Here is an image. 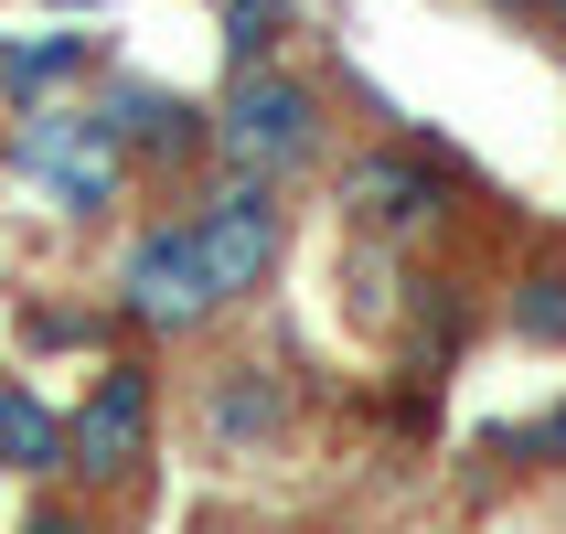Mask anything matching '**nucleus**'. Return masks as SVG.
Instances as JSON below:
<instances>
[{
    "mask_svg": "<svg viewBox=\"0 0 566 534\" xmlns=\"http://www.w3.org/2000/svg\"><path fill=\"white\" fill-rule=\"evenodd\" d=\"M182 224H192L203 279H214V311L268 300V279L289 268V192L279 182H235V171H224L214 192H192V203H182Z\"/></svg>",
    "mask_w": 566,
    "mask_h": 534,
    "instance_id": "nucleus-3",
    "label": "nucleus"
},
{
    "mask_svg": "<svg viewBox=\"0 0 566 534\" xmlns=\"http://www.w3.org/2000/svg\"><path fill=\"white\" fill-rule=\"evenodd\" d=\"M107 128L128 139L139 171H182V160H214V107H192V96L150 86V75H107Z\"/></svg>",
    "mask_w": 566,
    "mask_h": 534,
    "instance_id": "nucleus-7",
    "label": "nucleus"
},
{
    "mask_svg": "<svg viewBox=\"0 0 566 534\" xmlns=\"http://www.w3.org/2000/svg\"><path fill=\"white\" fill-rule=\"evenodd\" d=\"M11 171H22L43 203H54L64 224H107L128 203V139L107 128V107H22V128H11Z\"/></svg>",
    "mask_w": 566,
    "mask_h": 534,
    "instance_id": "nucleus-2",
    "label": "nucleus"
},
{
    "mask_svg": "<svg viewBox=\"0 0 566 534\" xmlns=\"http://www.w3.org/2000/svg\"><path fill=\"white\" fill-rule=\"evenodd\" d=\"M332 150V96L311 75H289V64H247L235 86L214 96V160L235 182H300L311 160Z\"/></svg>",
    "mask_w": 566,
    "mask_h": 534,
    "instance_id": "nucleus-1",
    "label": "nucleus"
},
{
    "mask_svg": "<svg viewBox=\"0 0 566 534\" xmlns=\"http://www.w3.org/2000/svg\"><path fill=\"white\" fill-rule=\"evenodd\" d=\"M86 64H96L86 32H11L0 43V96L11 107H54V86H75Z\"/></svg>",
    "mask_w": 566,
    "mask_h": 534,
    "instance_id": "nucleus-9",
    "label": "nucleus"
},
{
    "mask_svg": "<svg viewBox=\"0 0 566 534\" xmlns=\"http://www.w3.org/2000/svg\"><path fill=\"white\" fill-rule=\"evenodd\" d=\"M460 214V171L439 150H407V139H385V150H353L343 160V224L353 247H428L439 224Z\"/></svg>",
    "mask_w": 566,
    "mask_h": 534,
    "instance_id": "nucleus-4",
    "label": "nucleus"
},
{
    "mask_svg": "<svg viewBox=\"0 0 566 534\" xmlns=\"http://www.w3.org/2000/svg\"><path fill=\"white\" fill-rule=\"evenodd\" d=\"M0 471H22V481H54L64 471V417L43 407L22 375H0Z\"/></svg>",
    "mask_w": 566,
    "mask_h": 534,
    "instance_id": "nucleus-10",
    "label": "nucleus"
},
{
    "mask_svg": "<svg viewBox=\"0 0 566 534\" xmlns=\"http://www.w3.org/2000/svg\"><path fill=\"white\" fill-rule=\"evenodd\" d=\"M513 332H524V343H545V353H566V268H524V279H513Z\"/></svg>",
    "mask_w": 566,
    "mask_h": 534,
    "instance_id": "nucleus-12",
    "label": "nucleus"
},
{
    "mask_svg": "<svg viewBox=\"0 0 566 534\" xmlns=\"http://www.w3.org/2000/svg\"><path fill=\"white\" fill-rule=\"evenodd\" d=\"M150 428H160L150 364H139V353H107L96 385L75 396V417H64V471L75 481H128L139 460H150Z\"/></svg>",
    "mask_w": 566,
    "mask_h": 534,
    "instance_id": "nucleus-6",
    "label": "nucleus"
},
{
    "mask_svg": "<svg viewBox=\"0 0 566 534\" xmlns=\"http://www.w3.org/2000/svg\"><path fill=\"white\" fill-rule=\"evenodd\" d=\"M54 11H118V0H54Z\"/></svg>",
    "mask_w": 566,
    "mask_h": 534,
    "instance_id": "nucleus-16",
    "label": "nucleus"
},
{
    "mask_svg": "<svg viewBox=\"0 0 566 534\" xmlns=\"http://www.w3.org/2000/svg\"><path fill=\"white\" fill-rule=\"evenodd\" d=\"M503 11H556V22H566V0H503Z\"/></svg>",
    "mask_w": 566,
    "mask_h": 534,
    "instance_id": "nucleus-15",
    "label": "nucleus"
},
{
    "mask_svg": "<svg viewBox=\"0 0 566 534\" xmlns=\"http://www.w3.org/2000/svg\"><path fill=\"white\" fill-rule=\"evenodd\" d=\"M107 311L139 321V332H160V343H182V332H214V321H224L182 214H150V224L118 247V268H107Z\"/></svg>",
    "mask_w": 566,
    "mask_h": 534,
    "instance_id": "nucleus-5",
    "label": "nucleus"
},
{
    "mask_svg": "<svg viewBox=\"0 0 566 534\" xmlns=\"http://www.w3.org/2000/svg\"><path fill=\"white\" fill-rule=\"evenodd\" d=\"M289 22H300V0H224V54H235V75L247 64H279Z\"/></svg>",
    "mask_w": 566,
    "mask_h": 534,
    "instance_id": "nucleus-11",
    "label": "nucleus"
},
{
    "mask_svg": "<svg viewBox=\"0 0 566 534\" xmlns=\"http://www.w3.org/2000/svg\"><path fill=\"white\" fill-rule=\"evenodd\" d=\"M203 439H214L224 460L279 449L289 439V375H279V364H224V375L203 385Z\"/></svg>",
    "mask_w": 566,
    "mask_h": 534,
    "instance_id": "nucleus-8",
    "label": "nucleus"
},
{
    "mask_svg": "<svg viewBox=\"0 0 566 534\" xmlns=\"http://www.w3.org/2000/svg\"><path fill=\"white\" fill-rule=\"evenodd\" d=\"M503 449H524V460H545V471H566V396H556L545 417H524V428H513Z\"/></svg>",
    "mask_w": 566,
    "mask_h": 534,
    "instance_id": "nucleus-13",
    "label": "nucleus"
},
{
    "mask_svg": "<svg viewBox=\"0 0 566 534\" xmlns=\"http://www.w3.org/2000/svg\"><path fill=\"white\" fill-rule=\"evenodd\" d=\"M22 534H96V513H75V503H32Z\"/></svg>",
    "mask_w": 566,
    "mask_h": 534,
    "instance_id": "nucleus-14",
    "label": "nucleus"
}]
</instances>
